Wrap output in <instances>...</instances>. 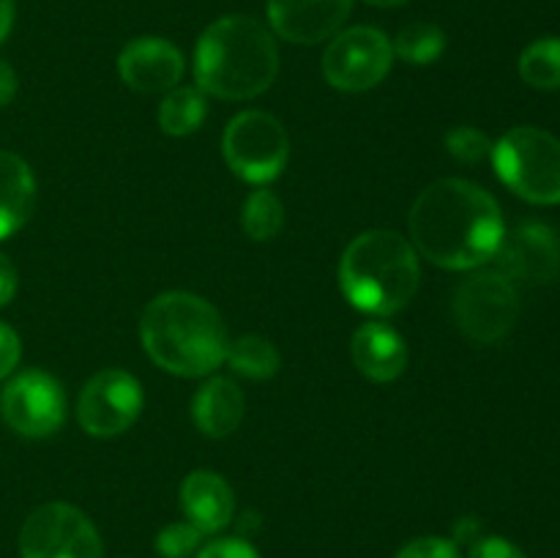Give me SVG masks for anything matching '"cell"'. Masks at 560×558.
Instances as JSON below:
<instances>
[{"mask_svg": "<svg viewBox=\"0 0 560 558\" xmlns=\"http://www.w3.org/2000/svg\"><path fill=\"white\" fill-rule=\"evenodd\" d=\"M413 249L452 271H470L501 246V206L487 189L465 178H441L416 197L408 217Z\"/></svg>", "mask_w": 560, "mask_h": 558, "instance_id": "obj_1", "label": "cell"}, {"mask_svg": "<svg viewBox=\"0 0 560 558\" xmlns=\"http://www.w3.org/2000/svg\"><path fill=\"white\" fill-rule=\"evenodd\" d=\"M140 337L145 353L180 377L211 375L230 342L217 306L186 290H170L145 306Z\"/></svg>", "mask_w": 560, "mask_h": 558, "instance_id": "obj_2", "label": "cell"}, {"mask_svg": "<svg viewBox=\"0 0 560 558\" xmlns=\"http://www.w3.org/2000/svg\"><path fill=\"white\" fill-rule=\"evenodd\" d=\"M277 74V42L255 16H222L211 22L197 42L195 77L202 93L230 102H246L266 93Z\"/></svg>", "mask_w": 560, "mask_h": 558, "instance_id": "obj_3", "label": "cell"}, {"mask_svg": "<svg viewBox=\"0 0 560 558\" xmlns=\"http://www.w3.org/2000/svg\"><path fill=\"white\" fill-rule=\"evenodd\" d=\"M421 268L413 244L394 230L355 235L339 260V288L345 299L370 315L405 310L419 290Z\"/></svg>", "mask_w": 560, "mask_h": 558, "instance_id": "obj_4", "label": "cell"}, {"mask_svg": "<svg viewBox=\"0 0 560 558\" xmlns=\"http://www.w3.org/2000/svg\"><path fill=\"white\" fill-rule=\"evenodd\" d=\"M495 173L509 189L534 206L560 202V140L536 126H517L492 146Z\"/></svg>", "mask_w": 560, "mask_h": 558, "instance_id": "obj_5", "label": "cell"}, {"mask_svg": "<svg viewBox=\"0 0 560 558\" xmlns=\"http://www.w3.org/2000/svg\"><path fill=\"white\" fill-rule=\"evenodd\" d=\"M454 321L476 345L501 342L520 317L517 284L501 271H476L454 290Z\"/></svg>", "mask_w": 560, "mask_h": 558, "instance_id": "obj_6", "label": "cell"}, {"mask_svg": "<svg viewBox=\"0 0 560 558\" xmlns=\"http://www.w3.org/2000/svg\"><path fill=\"white\" fill-rule=\"evenodd\" d=\"M222 151L230 170L249 184H268L282 175L290 156L288 131L273 115L246 109L235 115L222 137Z\"/></svg>", "mask_w": 560, "mask_h": 558, "instance_id": "obj_7", "label": "cell"}, {"mask_svg": "<svg viewBox=\"0 0 560 558\" xmlns=\"http://www.w3.org/2000/svg\"><path fill=\"white\" fill-rule=\"evenodd\" d=\"M22 558H102L96 525L71 503H44L27 514L20 531Z\"/></svg>", "mask_w": 560, "mask_h": 558, "instance_id": "obj_8", "label": "cell"}, {"mask_svg": "<svg viewBox=\"0 0 560 558\" xmlns=\"http://www.w3.org/2000/svg\"><path fill=\"white\" fill-rule=\"evenodd\" d=\"M394 47L377 27L355 25L339 31L323 55V74L337 91L361 93L383 82L392 71Z\"/></svg>", "mask_w": 560, "mask_h": 558, "instance_id": "obj_9", "label": "cell"}, {"mask_svg": "<svg viewBox=\"0 0 560 558\" xmlns=\"http://www.w3.org/2000/svg\"><path fill=\"white\" fill-rule=\"evenodd\" d=\"M0 414L20 435L47 438L66 421L63 388L42 370L20 372L0 394Z\"/></svg>", "mask_w": 560, "mask_h": 558, "instance_id": "obj_10", "label": "cell"}, {"mask_svg": "<svg viewBox=\"0 0 560 558\" xmlns=\"http://www.w3.org/2000/svg\"><path fill=\"white\" fill-rule=\"evenodd\" d=\"M142 410V386L124 370H102L88 381L77 403V419L93 438H115L129 430Z\"/></svg>", "mask_w": 560, "mask_h": 558, "instance_id": "obj_11", "label": "cell"}, {"mask_svg": "<svg viewBox=\"0 0 560 558\" xmlns=\"http://www.w3.org/2000/svg\"><path fill=\"white\" fill-rule=\"evenodd\" d=\"M495 260L514 284H550L560 277V239L547 224L525 222L503 233Z\"/></svg>", "mask_w": 560, "mask_h": 558, "instance_id": "obj_12", "label": "cell"}, {"mask_svg": "<svg viewBox=\"0 0 560 558\" xmlns=\"http://www.w3.org/2000/svg\"><path fill=\"white\" fill-rule=\"evenodd\" d=\"M353 0H268V25L293 44H320L342 31Z\"/></svg>", "mask_w": 560, "mask_h": 558, "instance_id": "obj_13", "label": "cell"}, {"mask_svg": "<svg viewBox=\"0 0 560 558\" xmlns=\"http://www.w3.org/2000/svg\"><path fill=\"white\" fill-rule=\"evenodd\" d=\"M184 55L159 36H140L118 55L120 80L137 93H170L184 77Z\"/></svg>", "mask_w": 560, "mask_h": 558, "instance_id": "obj_14", "label": "cell"}, {"mask_svg": "<svg viewBox=\"0 0 560 558\" xmlns=\"http://www.w3.org/2000/svg\"><path fill=\"white\" fill-rule=\"evenodd\" d=\"M180 507L186 523L208 536L228 528L235 514V496L228 481L213 470H191L180 485Z\"/></svg>", "mask_w": 560, "mask_h": 558, "instance_id": "obj_15", "label": "cell"}, {"mask_svg": "<svg viewBox=\"0 0 560 558\" xmlns=\"http://www.w3.org/2000/svg\"><path fill=\"white\" fill-rule=\"evenodd\" d=\"M350 353H353V364L359 367V372L364 377L375 383H392L408 367V348H405V339L399 337L397 328H392L388 323H364L359 332L353 334V345H350Z\"/></svg>", "mask_w": 560, "mask_h": 558, "instance_id": "obj_16", "label": "cell"}, {"mask_svg": "<svg viewBox=\"0 0 560 558\" xmlns=\"http://www.w3.org/2000/svg\"><path fill=\"white\" fill-rule=\"evenodd\" d=\"M244 410V394L228 377H211L197 388L195 399H191L195 425L208 438H228L230 432L238 430Z\"/></svg>", "mask_w": 560, "mask_h": 558, "instance_id": "obj_17", "label": "cell"}, {"mask_svg": "<svg viewBox=\"0 0 560 558\" xmlns=\"http://www.w3.org/2000/svg\"><path fill=\"white\" fill-rule=\"evenodd\" d=\"M36 206V181L25 159L0 151V241L14 235Z\"/></svg>", "mask_w": 560, "mask_h": 558, "instance_id": "obj_18", "label": "cell"}, {"mask_svg": "<svg viewBox=\"0 0 560 558\" xmlns=\"http://www.w3.org/2000/svg\"><path fill=\"white\" fill-rule=\"evenodd\" d=\"M224 361L230 364V370L252 377V381H268L279 372V350L273 348L271 339L260 337V334H244V337L228 342Z\"/></svg>", "mask_w": 560, "mask_h": 558, "instance_id": "obj_19", "label": "cell"}, {"mask_svg": "<svg viewBox=\"0 0 560 558\" xmlns=\"http://www.w3.org/2000/svg\"><path fill=\"white\" fill-rule=\"evenodd\" d=\"M208 104L200 88H173L159 107V126L173 137L197 131L206 120Z\"/></svg>", "mask_w": 560, "mask_h": 558, "instance_id": "obj_20", "label": "cell"}, {"mask_svg": "<svg viewBox=\"0 0 560 558\" xmlns=\"http://www.w3.org/2000/svg\"><path fill=\"white\" fill-rule=\"evenodd\" d=\"M520 77L539 91L560 88V38L547 36L528 44L520 55Z\"/></svg>", "mask_w": 560, "mask_h": 558, "instance_id": "obj_21", "label": "cell"}, {"mask_svg": "<svg viewBox=\"0 0 560 558\" xmlns=\"http://www.w3.org/2000/svg\"><path fill=\"white\" fill-rule=\"evenodd\" d=\"M394 55L413 66H430L446 49V33L432 22H413V25L402 27L399 36L394 38Z\"/></svg>", "mask_w": 560, "mask_h": 558, "instance_id": "obj_22", "label": "cell"}, {"mask_svg": "<svg viewBox=\"0 0 560 558\" xmlns=\"http://www.w3.org/2000/svg\"><path fill=\"white\" fill-rule=\"evenodd\" d=\"M284 224L282 200L271 189L252 191L244 206V230L252 241H271Z\"/></svg>", "mask_w": 560, "mask_h": 558, "instance_id": "obj_23", "label": "cell"}, {"mask_svg": "<svg viewBox=\"0 0 560 558\" xmlns=\"http://www.w3.org/2000/svg\"><path fill=\"white\" fill-rule=\"evenodd\" d=\"M446 148L457 162L463 164H479L487 156H492V142L476 126H457L446 135Z\"/></svg>", "mask_w": 560, "mask_h": 558, "instance_id": "obj_24", "label": "cell"}, {"mask_svg": "<svg viewBox=\"0 0 560 558\" xmlns=\"http://www.w3.org/2000/svg\"><path fill=\"white\" fill-rule=\"evenodd\" d=\"M202 534L191 523H170L159 531L156 553L162 558H189L200 550Z\"/></svg>", "mask_w": 560, "mask_h": 558, "instance_id": "obj_25", "label": "cell"}, {"mask_svg": "<svg viewBox=\"0 0 560 558\" xmlns=\"http://www.w3.org/2000/svg\"><path fill=\"white\" fill-rule=\"evenodd\" d=\"M394 558H463L457 542L443 539V536H419L408 542Z\"/></svg>", "mask_w": 560, "mask_h": 558, "instance_id": "obj_26", "label": "cell"}, {"mask_svg": "<svg viewBox=\"0 0 560 558\" xmlns=\"http://www.w3.org/2000/svg\"><path fill=\"white\" fill-rule=\"evenodd\" d=\"M468 558H528L520 550L514 542L503 539V536H479L470 545Z\"/></svg>", "mask_w": 560, "mask_h": 558, "instance_id": "obj_27", "label": "cell"}, {"mask_svg": "<svg viewBox=\"0 0 560 558\" xmlns=\"http://www.w3.org/2000/svg\"><path fill=\"white\" fill-rule=\"evenodd\" d=\"M20 356H22L20 337H16L14 328L0 323V381L14 372V367L20 364Z\"/></svg>", "mask_w": 560, "mask_h": 558, "instance_id": "obj_28", "label": "cell"}, {"mask_svg": "<svg viewBox=\"0 0 560 558\" xmlns=\"http://www.w3.org/2000/svg\"><path fill=\"white\" fill-rule=\"evenodd\" d=\"M195 558H260L252 545L244 539H217L202 547Z\"/></svg>", "mask_w": 560, "mask_h": 558, "instance_id": "obj_29", "label": "cell"}, {"mask_svg": "<svg viewBox=\"0 0 560 558\" xmlns=\"http://www.w3.org/2000/svg\"><path fill=\"white\" fill-rule=\"evenodd\" d=\"M16 293V268L9 257L0 252V306L9 304Z\"/></svg>", "mask_w": 560, "mask_h": 558, "instance_id": "obj_30", "label": "cell"}, {"mask_svg": "<svg viewBox=\"0 0 560 558\" xmlns=\"http://www.w3.org/2000/svg\"><path fill=\"white\" fill-rule=\"evenodd\" d=\"M16 93V74L14 69H11L5 60H0V107H5V104L14 98Z\"/></svg>", "mask_w": 560, "mask_h": 558, "instance_id": "obj_31", "label": "cell"}, {"mask_svg": "<svg viewBox=\"0 0 560 558\" xmlns=\"http://www.w3.org/2000/svg\"><path fill=\"white\" fill-rule=\"evenodd\" d=\"M454 536H457V542H470V545H474V542L479 539V520H476V518L459 520Z\"/></svg>", "mask_w": 560, "mask_h": 558, "instance_id": "obj_32", "label": "cell"}, {"mask_svg": "<svg viewBox=\"0 0 560 558\" xmlns=\"http://www.w3.org/2000/svg\"><path fill=\"white\" fill-rule=\"evenodd\" d=\"M11 25H14V0H0V44L11 33Z\"/></svg>", "mask_w": 560, "mask_h": 558, "instance_id": "obj_33", "label": "cell"}, {"mask_svg": "<svg viewBox=\"0 0 560 558\" xmlns=\"http://www.w3.org/2000/svg\"><path fill=\"white\" fill-rule=\"evenodd\" d=\"M370 5H377V9H397V5L408 3V0H366Z\"/></svg>", "mask_w": 560, "mask_h": 558, "instance_id": "obj_34", "label": "cell"}]
</instances>
